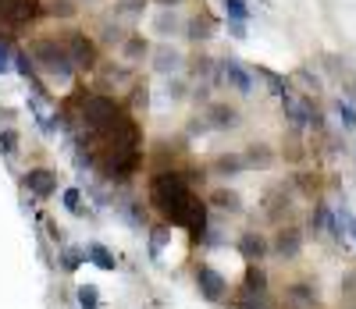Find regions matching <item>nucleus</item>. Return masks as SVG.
I'll return each instance as SVG.
<instances>
[{"instance_id":"obj_1","label":"nucleus","mask_w":356,"mask_h":309,"mask_svg":"<svg viewBox=\"0 0 356 309\" xmlns=\"http://www.w3.org/2000/svg\"><path fill=\"white\" fill-rule=\"evenodd\" d=\"M150 203L164 213L171 224H182L196 238H203V231H207V206L193 196L189 181L178 171H161L150 181Z\"/></svg>"},{"instance_id":"obj_2","label":"nucleus","mask_w":356,"mask_h":309,"mask_svg":"<svg viewBox=\"0 0 356 309\" xmlns=\"http://www.w3.org/2000/svg\"><path fill=\"white\" fill-rule=\"evenodd\" d=\"M29 57H33V65L43 75H50L57 82H72V75H75V65L68 60L65 43H57V40H36V43H29Z\"/></svg>"},{"instance_id":"obj_3","label":"nucleus","mask_w":356,"mask_h":309,"mask_svg":"<svg viewBox=\"0 0 356 309\" xmlns=\"http://www.w3.org/2000/svg\"><path fill=\"white\" fill-rule=\"evenodd\" d=\"M79 121H82V128H86V132L104 135L107 128H114L118 121H122V110H118V103H114L111 97H86Z\"/></svg>"},{"instance_id":"obj_4","label":"nucleus","mask_w":356,"mask_h":309,"mask_svg":"<svg viewBox=\"0 0 356 309\" xmlns=\"http://www.w3.org/2000/svg\"><path fill=\"white\" fill-rule=\"evenodd\" d=\"M65 50H68V60L75 68H82V72H89V68H97V43L89 40L86 33H79V28H72V33H65Z\"/></svg>"},{"instance_id":"obj_5","label":"nucleus","mask_w":356,"mask_h":309,"mask_svg":"<svg viewBox=\"0 0 356 309\" xmlns=\"http://www.w3.org/2000/svg\"><path fill=\"white\" fill-rule=\"evenodd\" d=\"M40 0H8L4 11H0V22H8V25H29L33 18H40Z\"/></svg>"},{"instance_id":"obj_6","label":"nucleus","mask_w":356,"mask_h":309,"mask_svg":"<svg viewBox=\"0 0 356 309\" xmlns=\"http://www.w3.org/2000/svg\"><path fill=\"white\" fill-rule=\"evenodd\" d=\"M271 253L282 256V260H296L303 253V231L300 228H282L271 242Z\"/></svg>"},{"instance_id":"obj_7","label":"nucleus","mask_w":356,"mask_h":309,"mask_svg":"<svg viewBox=\"0 0 356 309\" xmlns=\"http://www.w3.org/2000/svg\"><path fill=\"white\" fill-rule=\"evenodd\" d=\"M196 285H200V292H203V299H211V302H221L225 299V288H228V281L214 270V267H196Z\"/></svg>"},{"instance_id":"obj_8","label":"nucleus","mask_w":356,"mask_h":309,"mask_svg":"<svg viewBox=\"0 0 356 309\" xmlns=\"http://www.w3.org/2000/svg\"><path fill=\"white\" fill-rule=\"evenodd\" d=\"M221 75H225V82H228L235 92H253V85H257L253 75H250L235 57H225V60H221Z\"/></svg>"},{"instance_id":"obj_9","label":"nucleus","mask_w":356,"mask_h":309,"mask_svg":"<svg viewBox=\"0 0 356 309\" xmlns=\"http://www.w3.org/2000/svg\"><path fill=\"white\" fill-rule=\"evenodd\" d=\"M25 189L33 192V196H40V199H47V196L57 192V174L47 171V167H33V171L25 174Z\"/></svg>"},{"instance_id":"obj_10","label":"nucleus","mask_w":356,"mask_h":309,"mask_svg":"<svg viewBox=\"0 0 356 309\" xmlns=\"http://www.w3.org/2000/svg\"><path fill=\"white\" fill-rule=\"evenodd\" d=\"M182 65H186V57H182V50L178 47H157L154 50V68L161 72V75H178L182 72Z\"/></svg>"},{"instance_id":"obj_11","label":"nucleus","mask_w":356,"mask_h":309,"mask_svg":"<svg viewBox=\"0 0 356 309\" xmlns=\"http://www.w3.org/2000/svg\"><path fill=\"white\" fill-rule=\"evenodd\" d=\"M267 249H271V242H267L264 235H257V231H243V238H239V253H243V260L260 263V260L267 256Z\"/></svg>"},{"instance_id":"obj_12","label":"nucleus","mask_w":356,"mask_h":309,"mask_svg":"<svg viewBox=\"0 0 356 309\" xmlns=\"http://www.w3.org/2000/svg\"><path fill=\"white\" fill-rule=\"evenodd\" d=\"M207 128H235L239 125V110L228 107V103H211L207 107V121H203Z\"/></svg>"},{"instance_id":"obj_13","label":"nucleus","mask_w":356,"mask_h":309,"mask_svg":"<svg viewBox=\"0 0 356 309\" xmlns=\"http://www.w3.org/2000/svg\"><path fill=\"white\" fill-rule=\"evenodd\" d=\"M214 18L211 15H193L189 22H186V28H182V33H186V40L189 43H207V40H211L214 36Z\"/></svg>"},{"instance_id":"obj_14","label":"nucleus","mask_w":356,"mask_h":309,"mask_svg":"<svg viewBox=\"0 0 356 309\" xmlns=\"http://www.w3.org/2000/svg\"><path fill=\"white\" fill-rule=\"evenodd\" d=\"M182 28H186V22H182V15H178V8H164L157 18H154V33L157 36H178V33H182Z\"/></svg>"},{"instance_id":"obj_15","label":"nucleus","mask_w":356,"mask_h":309,"mask_svg":"<svg viewBox=\"0 0 356 309\" xmlns=\"http://www.w3.org/2000/svg\"><path fill=\"white\" fill-rule=\"evenodd\" d=\"M122 57L129 60V65H139L143 57H150V40H146L143 33L125 36V43H122Z\"/></svg>"},{"instance_id":"obj_16","label":"nucleus","mask_w":356,"mask_h":309,"mask_svg":"<svg viewBox=\"0 0 356 309\" xmlns=\"http://www.w3.org/2000/svg\"><path fill=\"white\" fill-rule=\"evenodd\" d=\"M243 160H246V167H271V164H275V153L267 149L264 142H253V146L243 153Z\"/></svg>"},{"instance_id":"obj_17","label":"nucleus","mask_w":356,"mask_h":309,"mask_svg":"<svg viewBox=\"0 0 356 309\" xmlns=\"http://www.w3.org/2000/svg\"><path fill=\"white\" fill-rule=\"evenodd\" d=\"M214 171L225 174V178H235V174H243V171H250V167H246V160H243V153H232V157H221V160L214 164Z\"/></svg>"},{"instance_id":"obj_18","label":"nucleus","mask_w":356,"mask_h":309,"mask_svg":"<svg viewBox=\"0 0 356 309\" xmlns=\"http://www.w3.org/2000/svg\"><path fill=\"white\" fill-rule=\"evenodd\" d=\"M211 203H214L218 210H228V213H239V210H243L239 192H232V189H218V192L211 196Z\"/></svg>"},{"instance_id":"obj_19","label":"nucleus","mask_w":356,"mask_h":309,"mask_svg":"<svg viewBox=\"0 0 356 309\" xmlns=\"http://www.w3.org/2000/svg\"><path fill=\"white\" fill-rule=\"evenodd\" d=\"M86 256L93 260L100 270H114V267H118V260H114V256L104 249V245H97V242H93V245H86Z\"/></svg>"},{"instance_id":"obj_20","label":"nucleus","mask_w":356,"mask_h":309,"mask_svg":"<svg viewBox=\"0 0 356 309\" xmlns=\"http://www.w3.org/2000/svg\"><path fill=\"white\" fill-rule=\"evenodd\" d=\"M146 0H118L114 4V18H143Z\"/></svg>"},{"instance_id":"obj_21","label":"nucleus","mask_w":356,"mask_h":309,"mask_svg":"<svg viewBox=\"0 0 356 309\" xmlns=\"http://www.w3.org/2000/svg\"><path fill=\"white\" fill-rule=\"evenodd\" d=\"M267 292V274L260 267H250L246 270V295H264Z\"/></svg>"},{"instance_id":"obj_22","label":"nucleus","mask_w":356,"mask_h":309,"mask_svg":"<svg viewBox=\"0 0 356 309\" xmlns=\"http://www.w3.org/2000/svg\"><path fill=\"white\" fill-rule=\"evenodd\" d=\"M221 8H225L228 22H250V8H246V0H221Z\"/></svg>"},{"instance_id":"obj_23","label":"nucleus","mask_w":356,"mask_h":309,"mask_svg":"<svg viewBox=\"0 0 356 309\" xmlns=\"http://www.w3.org/2000/svg\"><path fill=\"white\" fill-rule=\"evenodd\" d=\"M335 114H339V121H342L346 128H356V107H353L349 100L339 97V100H335Z\"/></svg>"},{"instance_id":"obj_24","label":"nucleus","mask_w":356,"mask_h":309,"mask_svg":"<svg viewBox=\"0 0 356 309\" xmlns=\"http://www.w3.org/2000/svg\"><path fill=\"white\" fill-rule=\"evenodd\" d=\"M47 11L54 15V18H75V0H50V4H47Z\"/></svg>"},{"instance_id":"obj_25","label":"nucleus","mask_w":356,"mask_h":309,"mask_svg":"<svg viewBox=\"0 0 356 309\" xmlns=\"http://www.w3.org/2000/svg\"><path fill=\"white\" fill-rule=\"evenodd\" d=\"M289 299H292V302H317V288H310V285H303V281H296V285L289 288Z\"/></svg>"},{"instance_id":"obj_26","label":"nucleus","mask_w":356,"mask_h":309,"mask_svg":"<svg viewBox=\"0 0 356 309\" xmlns=\"http://www.w3.org/2000/svg\"><path fill=\"white\" fill-rule=\"evenodd\" d=\"M79 306H82V309H100V295H97L93 285H82V288H79Z\"/></svg>"},{"instance_id":"obj_27","label":"nucleus","mask_w":356,"mask_h":309,"mask_svg":"<svg viewBox=\"0 0 356 309\" xmlns=\"http://www.w3.org/2000/svg\"><path fill=\"white\" fill-rule=\"evenodd\" d=\"M104 43H118V47L125 43V33L118 28V18L114 22H104Z\"/></svg>"},{"instance_id":"obj_28","label":"nucleus","mask_w":356,"mask_h":309,"mask_svg":"<svg viewBox=\"0 0 356 309\" xmlns=\"http://www.w3.org/2000/svg\"><path fill=\"white\" fill-rule=\"evenodd\" d=\"M82 260H86V253H82V249H65V256H61V267H65V270H75Z\"/></svg>"},{"instance_id":"obj_29","label":"nucleus","mask_w":356,"mask_h":309,"mask_svg":"<svg viewBox=\"0 0 356 309\" xmlns=\"http://www.w3.org/2000/svg\"><path fill=\"white\" fill-rule=\"evenodd\" d=\"M168 97H171V100H182V97H186V82L168 75Z\"/></svg>"},{"instance_id":"obj_30","label":"nucleus","mask_w":356,"mask_h":309,"mask_svg":"<svg viewBox=\"0 0 356 309\" xmlns=\"http://www.w3.org/2000/svg\"><path fill=\"white\" fill-rule=\"evenodd\" d=\"M0 149H4L8 157H11V153L18 149V132H4V135H0Z\"/></svg>"},{"instance_id":"obj_31","label":"nucleus","mask_w":356,"mask_h":309,"mask_svg":"<svg viewBox=\"0 0 356 309\" xmlns=\"http://www.w3.org/2000/svg\"><path fill=\"white\" fill-rule=\"evenodd\" d=\"M11 72V53H8V40H0V75Z\"/></svg>"},{"instance_id":"obj_32","label":"nucleus","mask_w":356,"mask_h":309,"mask_svg":"<svg viewBox=\"0 0 356 309\" xmlns=\"http://www.w3.org/2000/svg\"><path fill=\"white\" fill-rule=\"evenodd\" d=\"M228 33L235 40H246V22H228Z\"/></svg>"},{"instance_id":"obj_33","label":"nucleus","mask_w":356,"mask_h":309,"mask_svg":"<svg viewBox=\"0 0 356 309\" xmlns=\"http://www.w3.org/2000/svg\"><path fill=\"white\" fill-rule=\"evenodd\" d=\"M65 206H68L72 213H79V210H82V206H79V192H75V189H68V192H65Z\"/></svg>"},{"instance_id":"obj_34","label":"nucleus","mask_w":356,"mask_h":309,"mask_svg":"<svg viewBox=\"0 0 356 309\" xmlns=\"http://www.w3.org/2000/svg\"><path fill=\"white\" fill-rule=\"evenodd\" d=\"M342 292H346V295H356V274H349L346 281H342Z\"/></svg>"},{"instance_id":"obj_35","label":"nucleus","mask_w":356,"mask_h":309,"mask_svg":"<svg viewBox=\"0 0 356 309\" xmlns=\"http://www.w3.org/2000/svg\"><path fill=\"white\" fill-rule=\"evenodd\" d=\"M339 217H342V224H346V228H349V235H353V238H356V217H349V213H346V210H342V213H339Z\"/></svg>"},{"instance_id":"obj_36","label":"nucleus","mask_w":356,"mask_h":309,"mask_svg":"<svg viewBox=\"0 0 356 309\" xmlns=\"http://www.w3.org/2000/svg\"><path fill=\"white\" fill-rule=\"evenodd\" d=\"M154 4H161V8H178V4H186V0H154Z\"/></svg>"},{"instance_id":"obj_37","label":"nucleus","mask_w":356,"mask_h":309,"mask_svg":"<svg viewBox=\"0 0 356 309\" xmlns=\"http://www.w3.org/2000/svg\"><path fill=\"white\" fill-rule=\"evenodd\" d=\"M4 4H8V0H0V11H4Z\"/></svg>"},{"instance_id":"obj_38","label":"nucleus","mask_w":356,"mask_h":309,"mask_svg":"<svg viewBox=\"0 0 356 309\" xmlns=\"http://www.w3.org/2000/svg\"><path fill=\"white\" fill-rule=\"evenodd\" d=\"M86 4H93V0H86Z\"/></svg>"},{"instance_id":"obj_39","label":"nucleus","mask_w":356,"mask_h":309,"mask_svg":"<svg viewBox=\"0 0 356 309\" xmlns=\"http://www.w3.org/2000/svg\"><path fill=\"white\" fill-rule=\"evenodd\" d=\"M353 309H356V306H353Z\"/></svg>"}]
</instances>
